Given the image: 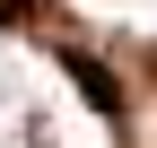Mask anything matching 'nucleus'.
<instances>
[{
	"label": "nucleus",
	"mask_w": 157,
	"mask_h": 148,
	"mask_svg": "<svg viewBox=\"0 0 157 148\" xmlns=\"http://www.w3.org/2000/svg\"><path fill=\"white\" fill-rule=\"evenodd\" d=\"M52 61H61V79H70L78 96H87L96 113L113 122V131H131V96H122V79H113V70L96 61V52H78V44H61V52H52Z\"/></svg>",
	"instance_id": "nucleus-1"
},
{
	"label": "nucleus",
	"mask_w": 157,
	"mask_h": 148,
	"mask_svg": "<svg viewBox=\"0 0 157 148\" xmlns=\"http://www.w3.org/2000/svg\"><path fill=\"white\" fill-rule=\"evenodd\" d=\"M35 17V0H0V26H26Z\"/></svg>",
	"instance_id": "nucleus-2"
}]
</instances>
